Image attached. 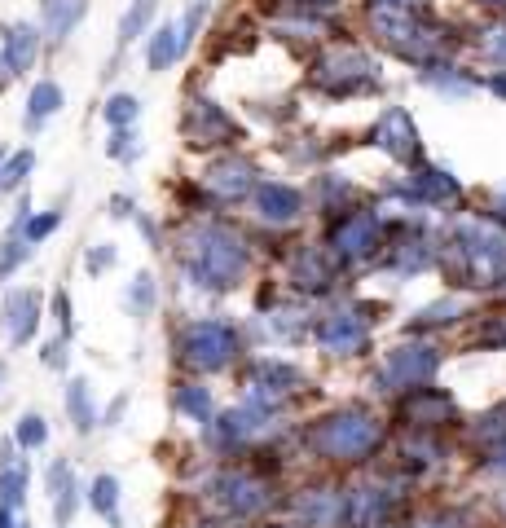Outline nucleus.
<instances>
[{"label": "nucleus", "instance_id": "nucleus-1", "mask_svg": "<svg viewBox=\"0 0 506 528\" xmlns=\"http://www.w3.org/2000/svg\"><path fill=\"white\" fill-rule=\"evenodd\" d=\"M247 242L225 225H190L181 238V273L198 291H229L247 273Z\"/></svg>", "mask_w": 506, "mask_h": 528}, {"label": "nucleus", "instance_id": "nucleus-2", "mask_svg": "<svg viewBox=\"0 0 506 528\" xmlns=\"http://www.w3.org/2000/svg\"><path fill=\"white\" fill-rule=\"evenodd\" d=\"M238 357V330L216 317H194L176 330V361L194 374L229 370Z\"/></svg>", "mask_w": 506, "mask_h": 528}, {"label": "nucleus", "instance_id": "nucleus-3", "mask_svg": "<svg viewBox=\"0 0 506 528\" xmlns=\"http://www.w3.org/2000/svg\"><path fill=\"white\" fill-rule=\"evenodd\" d=\"M207 502H212V511L220 515H234V520H251V515H260L269 498H264V484L242 476V471H220V476L207 480Z\"/></svg>", "mask_w": 506, "mask_h": 528}, {"label": "nucleus", "instance_id": "nucleus-4", "mask_svg": "<svg viewBox=\"0 0 506 528\" xmlns=\"http://www.w3.org/2000/svg\"><path fill=\"white\" fill-rule=\"evenodd\" d=\"M40 36H44V31L36 27V22H9V27H5V36H0V88L22 80V75L36 66Z\"/></svg>", "mask_w": 506, "mask_h": 528}, {"label": "nucleus", "instance_id": "nucleus-5", "mask_svg": "<svg viewBox=\"0 0 506 528\" xmlns=\"http://www.w3.org/2000/svg\"><path fill=\"white\" fill-rule=\"evenodd\" d=\"M181 132H185L190 146H225V141L238 137V124L220 110V102H212V97H194V102L185 106Z\"/></svg>", "mask_w": 506, "mask_h": 528}, {"label": "nucleus", "instance_id": "nucleus-6", "mask_svg": "<svg viewBox=\"0 0 506 528\" xmlns=\"http://www.w3.org/2000/svg\"><path fill=\"white\" fill-rule=\"evenodd\" d=\"M0 330H5L9 348H27L40 330V291L31 286H14L0 300Z\"/></svg>", "mask_w": 506, "mask_h": 528}, {"label": "nucleus", "instance_id": "nucleus-7", "mask_svg": "<svg viewBox=\"0 0 506 528\" xmlns=\"http://www.w3.org/2000/svg\"><path fill=\"white\" fill-rule=\"evenodd\" d=\"M366 445H374V427H370V418H361V414L330 418L326 427H317V449H326V454H335V458H352Z\"/></svg>", "mask_w": 506, "mask_h": 528}, {"label": "nucleus", "instance_id": "nucleus-8", "mask_svg": "<svg viewBox=\"0 0 506 528\" xmlns=\"http://www.w3.org/2000/svg\"><path fill=\"white\" fill-rule=\"evenodd\" d=\"M207 190L216 198H247L256 190V168H251L242 154H225L207 168Z\"/></svg>", "mask_w": 506, "mask_h": 528}, {"label": "nucleus", "instance_id": "nucleus-9", "mask_svg": "<svg viewBox=\"0 0 506 528\" xmlns=\"http://www.w3.org/2000/svg\"><path fill=\"white\" fill-rule=\"evenodd\" d=\"M84 14H88V0H44L40 5V31L53 44H62L75 27H80Z\"/></svg>", "mask_w": 506, "mask_h": 528}, {"label": "nucleus", "instance_id": "nucleus-10", "mask_svg": "<svg viewBox=\"0 0 506 528\" xmlns=\"http://www.w3.org/2000/svg\"><path fill=\"white\" fill-rule=\"evenodd\" d=\"M62 102H66L62 84L58 80H40L36 88H31V97H27V119H22V124H27V132H40L62 110Z\"/></svg>", "mask_w": 506, "mask_h": 528}, {"label": "nucleus", "instance_id": "nucleus-11", "mask_svg": "<svg viewBox=\"0 0 506 528\" xmlns=\"http://www.w3.org/2000/svg\"><path fill=\"white\" fill-rule=\"evenodd\" d=\"M66 418L80 436H88L97 427V401H93V383L88 379H71L66 383Z\"/></svg>", "mask_w": 506, "mask_h": 528}, {"label": "nucleus", "instance_id": "nucleus-12", "mask_svg": "<svg viewBox=\"0 0 506 528\" xmlns=\"http://www.w3.org/2000/svg\"><path fill=\"white\" fill-rule=\"evenodd\" d=\"M172 405H176V414L190 418V423H212V418H216V401H212V392H207L203 383H194V379L176 383Z\"/></svg>", "mask_w": 506, "mask_h": 528}, {"label": "nucleus", "instance_id": "nucleus-13", "mask_svg": "<svg viewBox=\"0 0 506 528\" xmlns=\"http://www.w3.org/2000/svg\"><path fill=\"white\" fill-rule=\"evenodd\" d=\"M256 212L264 220H278V225H282V220H295V216H300V194L269 181V185H260V190H256Z\"/></svg>", "mask_w": 506, "mask_h": 528}, {"label": "nucleus", "instance_id": "nucleus-14", "mask_svg": "<svg viewBox=\"0 0 506 528\" xmlns=\"http://www.w3.org/2000/svg\"><path fill=\"white\" fill-rule=\"evenodd\" d=\"M27 489H31V467H27V458H18V462H5L0 467V506H9V511H22L27 506Z\"/></svg>", "mask_w": 506, "mask_h": 528}, {"label": "nucleus", "instance_id": "nucleus-15", "mask_svg": "<svg viewBox=\"0 0 506 528\" xmlns=\"http://www.w3.org/2000/svg\"><path fill=\"white\" fill-rule=\"evenodd\" d=\"M181 58H185V53H181V36H176V22H163V27L150 36V44H146V66L159 75V71H168V66L181 62Z\"/></svg>", "mask_w": 506, "mask_h": 528}, {"label": "nucleus", "instance_id": "nucleus-16", "mask_svg": "<svg viewBox=\"0 0 506 528\" xmlns=\"http://www.w3.org/2000/svg\"><path fill=\"white\" fill-rule=\"evenodd\" d=\"M124 308L137 322H146V317H154V308H159V282H154V273H137V278L128 282L124 291Z\"/></svg>", "mask_w": 506, "mask_h": 528}, {"label": "nucleus", "instance_id": "nucleus-17", "mask_svg": "<svg viewBox=\"0 0 506 528\" xmlns=\"http://www.w3.org/2000/svg\"><path fill=\"white\" fill-rule=\"evenodd\" d=\"M84 493H88V506H93L106 524H119V480L115 476H106V471H102V476L88 484Z\"/></svg>", "mask_w": 506, "mask_h": 528}, {"label": "nucleus", "instance_id": "nucleus-18", "mask_svg": "<svg viewBox=\"0 0 506 528\" xmlns=\"http://www.w3.org/2000/svg\"><path fill=\"white\" fill-rule=\"evenodd\" d=\"M14 440H18L22 454H36V449L49 445V423H44V414H36V410L22 414L18 427H14Z\"/></svg>", "mask_w": 506, "mask_h": 528}, {"label": "nucleus", "instance_id": "nucleus-19", "mask_svg": "<svg viewBox=\"0 0 506 528\" xmlns=\"http://www.w3.org/2000/svg\"><path fill=\"white\" fill-rule=\"evenodd\" d=\"M150 18H154V0H132V5H128V14L119 18V44L128 49L132 40H141V36H146Z\"/></svg>", "mask_w": 506, "mask_h": 528}, {"label": "nucleus", "instance_id": "nucleus-20", "mask_svg": "<svg viewBox=\"0 0 506 528\" xmlns=\"http://www.w3.org/2000/svg\"><path fill=\"white\" fill-rule=\"evenodd\" d=\"M146 154V141L137 137L132 128H110V141H106V159L115 163H137Z\"/></svg>", "mask_w": 506, "mask_h": 528}, {"label": "nucleus", "instance_id": "nucleus-21", "mask_svg": "<svg viewBox=\"0 0 506 528\" xmlns=\"http://www.w3.org/2000/svg\"><path fill=\"white\" fill-rule=\"evenodd\" d=\"M137 115H141V102L132 93H110L106 106H102V119L110 128H132L137 124Z\"/></svg>", "mask_w": 506, "mask_h": 528}, {"label": "nucleus", "instance_id": "nucleus-22", "mask_svg": "<svg viewBox=\"0 0 506 528\" xmlns=\"http://www.w3.org/2000/svg\"><path fill=\"white\" fill-rule=\"evenodd\" d=\"M27 260H31V242L22 238V234H9L5 242H0V282L14 278V273H18Z\"/></svg>", "mask_w": 506, "mask_h": 528}, {"label": "nucleus", "instance_id": "nucleus-23", "mask_svg": "<svg viewBox=\"0 0 506 528\" xmlns=\"http://www.w3.org/2000/svg\"><path fill=\"white\" fill-rule=\"evenodd\" d=\"M31 168H36V150H14L5 159V176H0V190H22Z\"/></svg>", "mask_w": 506, "mask_h": 528}, {"label": "nucleus", "instance_id": "nucleus-24", "mask_svg": "<svg viewBox=\"0 0 506 528\" xmlns=\"http://www.w3.org/2000/svg\"><path fill=\"white\" fill-rule=\"evenodd\" d=\"M80 502H84V484L80 480H71V484H62L58 493H53V520H58L62 528L75 520V511H80Z\"/></svg>", "mask_w": 506, "mask_h": 528}, {"label": "nucleus", "instance_id": "nucleus-25", "mask_svg": "<svg viewBox=\"0 0 506 528\" xmlns=\"http://www.w3.org/2000/svg\"><path fill=\"white\" fill-rule=\"evenodd\" d=\"M203 18H207V0H194L190 9H185V18L176 22V36H181V53H190V44L198 36V27H203Z\"/></svg>", "mask_w": 506, "mask_h": 528}, {"label": "nucleus", "instance_id": "nucleus-26", "mask_svg": "<svg viewBox=\"0 0 506 528\" xmlns=\"http://www.w3.org/2000/svg\"><path fill=\"white\" fill-rule=\"evenodd\" d=\"M58 225H62V212H36V216H27V225H22V238L36 247V242H44Z\"/></svg>", "mask_w": 506, "mask_h": 528}, {"label": "nucleus", "instance_id": "nucleus-27", "mask_svg": "<svg viewBox=\"0 0 506 528\" xmlns=\"http://www.w3.org/2000/svg\"><path fill=\"white\" fill-rule=\"evenodd\" d=\"M115 260H119V251L110 247V242H93V247H88V256H84V269L97 278V273L115 269Z\"/></svg>", "mask_w": 506, "mask_h": 528}, {"label": "nucleus", "instance_id": "nucleus-28", "mask_svg": "<svg viewBox=\"0 0 506 528\" xmlns=\"http://www.w3.org/2000/svg\"><path fill=\"white\" fill-rule=\"evenodd\" d=\"M53 322H58L62 339H71V335H75V317H71V295H66V291H53Z\"/></svg>", "mask_w": 506, "mask_h": 528}, {"label": "nucleus", "instance_id": "nucleus-29", "mask_svg": "<svg viewBox=\"0 0 506 528\" xmlns=\"http://www.w3.org/2000/svg\"><path fill=\"white\" fill-rule=\"evenodd\" d=\"M40 361L49 370H66V339H49V344H40Z\"/></svg>", "mask_w": 506, "mask_h": 528}, {"label": "nucleus", "instance_id": "nucleus-30", "mask_svg": "<svg viewBox=\"0 0 506 528\" xmlns=\"http://www.w3.org/2000/svg\"><path fill=\"white\" fill-rule=\"evenodd\" d=\"M106 212L115 216V220H128V216H132V198H128V194H115V198L106 203Z\"/></svg>", "mask_w": 506, "mask_h": 528}, {"label": "nucleus", "instance_id": "nucleus-31", "mask_svg": "<svg viewBox=\"0 0 506 528\" xmlns=\"http://www.w3.org/2000/svg\"><path fill=\"white\" fill-rule=\"evenodd\" d=\"M124 410H128V396H115V405L106 410V427H115L119 418H124Z\"/></svg>", "mask_w": 506, "mask_h": 528}, {"label": "nucleus", "instance_id": "nucleus-32", "mask_svg": "<svg viewBox=\"0 0 506 528\" xmlns=\"http://www.w3.org/2000/svg\"><path fill=\"white\" fill-rule=\"evenodd\" d=\"M137 229H141V234H146V238L154 242V247H159V225H154L150 216H137Z\"/></svg>", "mask_w": 506, "mask_h": 528}, {"label": "nucleus", "instance_id": "nucleus-33", "mask_svg": "<svg viewBox=\"0 0 506 528\" xmlns=\"http://www.w3.org/2000/svg\"><path fill=\"white\" fill-rule=\"evenodd\" d=\"M0 528H18V515L9 506H0Z\"/></svg>", "mask_w": 506, "mask_h": 528}, {"label": "nucleus", "instance_id": "nucleus-34", "mask_svg": "<svg viewBox=\"0 0 506 528\" xmlns=\"http://www.w3.org/2000/svg\"><path fill=\"white\" fill-rule=\"evenodd\" d=\"M5 374H9V366H5V357H0V388H5Z\"/></svg>", "mask_w": 506, "mask_h": 528}, {"label": "nucleus", "instance_id": "nucleus-35", "mask_svg": "<svg viewBox=\"0 0 506 528\" xmlns=\"http://www.w3.org/2000/svg\"><path fill=\"white\" fill-rule=\"evenodd\" d=\"M18 528H31V524H22V520H18Z\"/></svg>", "mask_w": 506, "mask_h": 528}]
</instances>
